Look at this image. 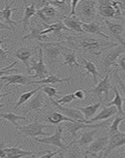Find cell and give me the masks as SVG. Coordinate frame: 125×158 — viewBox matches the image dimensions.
<instances>
[{"mask_svg":"<svg viewBox=\"0 0 125 158\" xmlns=\"http://www.w3.org/2000/svg\"><path fill=\"white\" fill-rule=\"evenodd\" d=\"M32 66L30 67V74L32 70H35L36 74L34 75H32V78H39V80L45 78V76L48 74V70L45 66L44 61H43V49L39 47V61H35L34 59L32 60Z\"/></svg>","mask_w":125,"mask_h":158,"instance_id":"cell-12","label":"cell"},{"mask_svg":"<svg viewBox=\"0 0 125 158\" xmlns=\"http://www.w3.org/2000/svg\"><path fill=\"white\" fill-rule=\"evenodd\" d=\"M72 77H68L67 78H60L58 74H51V75L48 76L47 77L42 80H36V81H33L32 80L31 84H57V83H62L64 81H69L71 80Z\"/></svg>","mask_w":125,"mask_h":158,"instance_id":"cell-30","label":"cell"},{"mask_svg":"<svg viewBox=\"0 0 125 158\" xmlns=\"http://www.w3.org/2000/svg\"><path fill=\"white\" fill-rule=\"evenodd\" d=\"M125 119V116H121V115H118L115 118L114 120L112 122V123L109 126V136H112V135H115V134L118 133L120 130H119V126H120V123Z\"/></svg>","mask_w":125,"mask_h":158,"instance_id":"cell-36","label":"cell"},{"mask_svg":"<svg viewBox=\"0 0 125 158\" xmlns=\"http://www.w3.org/2000/svg\"><path fill=\"white\" fill-rule=\"evenodd\" d=\"M97 4L98 2L93 0H81L79 1V4L76 7L78 12L77 17L85 23L92 22L95 18L97 13Z\"/></svg>","mask_w":125,"mask_h":158,"instance_id":"cell-3","label":"cell"},{"mask_svg":"<svg viewBox=\"0 0 125 158\" xmlns=\"http://www.w3.org/2000/svg\"><path fill=\"white\" fill-rule=\"evenodd\" d=\"M65 42H39V47L43 49V54L49 63H54L60 55L66 48Z\"/></svg>","mask_w":125,"mask_h":158,"instance_id":"cell-2","label":"cell"},{"mask_svg":"<svg viewBox=\"0 0 125 158\" xmlns=\"http://www.w3.org/2000/svg\"><path fill=\"white\" fill-rule=\"evenodd\" d=\"M109 74H110V70L106 73V76L102 79L100 82H98L96 86L94 87V89L89 90V93L95 94V96L99 98L100 101H102V96H105V101H107L109 99V92L111 89V85L109 82Z\"/></svg>","mask_w":125,"mask_h":158,"instance_id":"cell-11","label":"cell"},{"mask_svg":"<svg viewBox=\"0 0 125 158\" xmlns=\"http://www.w3.org/2000/svg\"><path fill=\"white\" fill-rule=\"evenodd\" d=\"M98 129H91L89 131H85L81 134L80 137L78 140H75V144H77L78 146H88L95 140V136L96 135Z\"/></svg>","mask_w":125,"mask_h":158,"instance_id":"cell-21","label":"cell"},{"mask_svg":"<svg viewBox=\"0 0 125 158\" xmlns=\"http://www.w3.org/2000/svg\"><path fill=\"white\" fill-rule=\"evenodd\" d=\"M53 158H64V154H63V151L61 150V152H60V153H58V154L56 155V156H54V157H53Z\"/></svg>","mask_w":125,"mask_h":158,"instance_id":"cell-50","label":"cell"},{"mask_svg":"<svg viewBox=\"0 0 125 158\" xmlns=\"http://www.w3.org/2000/svg\"><path fill=\"white\" fill-rule=\"evenodd\" d=\"M113 91H114L115 93V97L113 98V101L108 103L107 106H115L117 108L118 114L121 115V116H125V112L123 111V98L121 97L120 93H119V91H118V89L116 87H113Z\"/></svg>","mask_w":125,"mask_h":158,"instance_id":"cell-29","label":"cell"},{"mask_svg":"<svg viewBox=\"0 0 125 158\" xmlns=\"http://www.w3.org/2000/svg\"><path fill=\"white\" fill-rule=\"evenodd\" d=\"M49 127L48 125L40 123L38 121L37 118L33 120V122L25 125V126H19L17 129L20 131L22 134L30 138H37L38 136H47L48 133L43 131V128Z\"/></svg>","mask_w":125,"mask_h":158,"instance_id":"cell-5","label":"cell"},{"mask_svg":"<svg viewBox=\"0 0 125 158\" xmlns=\"http://www.w3.org/2000/svg\"><path fill=\"white\" fill-rule=\"evenodd\" d=\"M6 146L4 142L0 143V158L6 157Z\"/></svg>","mask_w":125,"mask_h":158,"instance_id":"cell-46","label":"cell"},{"mask_svg":"<svg viewBox=\"0 0 125 158\" xmlns=\"http://www.w3.org/2000/svg\"><path fill=\"white\" fill-rule=\"evenodd\" d=\"M44 101L45 99L43 97V94H42V93H40L39 91L33 96V97H32V99L28 103L26 109L24 111V112L26 113V112L33 111V110L40 109L43 107V104H44Z\"/></svg>","mask_w":125,"mask_h":158,"instance_id":"cell-24","label":"cell"},{"mask_svg":"<svg viewBox=\"0 0 125 158\" xmlns=\"http://www.w3.org/2000/svg\"><path fill=\"white\" fill-rule=\"evenodd\" d=\"M6 104H0V108H2V107L6 106Z\"/></svg>","mask_w":125,"mask_h":158,"instance_id":"cell-52","label":"cell"},{"mask_svg":"<svg viewBox=\"0 0 125 158\" xmlns=\"http://www.w3.org/2000/svg\"><path fill=\"white\" fill-rule=\"evenodd\" d=\"M17 63H18V61H14V63H11L10 65L7 66V67H4V68L0 69V78H1L2 77H3V76H5V75H9L11 72L17 71L18 70H16V69H13V67H14Z\"/></svg>","mask_w":125,"mask_h":158,"instance_id":"cell-39","label":"cell"},{"mask_svg":"<svg viewBox=\"0 0 125 158\" xmlns=\"http://www.w3.org/2000/svg\"><path fill=\"white\" fill-rule=\"evenodd\" d=\"M118 65L120 66V69H121L123 72H125V56H123V57H122L121 59H120Z\"/></svg>","mask_w":125,"mask_h":158,"instance_id":"cell-47","label":"cell"},{"mask_svg":"<svg viewBox=\"0 0 125 158\" xmlns=\"http://www.w3.org/2000/svg\"><path fill=\"white\" fill-rule=\"evenodd\" d=\"M125 52V46L118 44L116 47L110 48V51L102 59V67L104 70L108 72V70L112 66H116V61L118 58Z\"/></svg>","mask_w":125,"mask_h":158,"instance_id":"cell-8","label":"cell"},{"mask_svg":"<svg viewBox=\"0 0 125 158\" xmlns=\"http://www.w3.org/2000/svg\"><path fill=\"white\" fill-rule=\"evenodd\" d=\"M36 15L42 20V22L45 25H49L50 20L52 18L58 17L59 14L57 10L54 6L49 4V5L45 6L42 9L38 10L36 12Z\"/></svg>","mask_w":125,"mask_h":158,"instance_id":"cell-15","label":"cell"},{"mask_svg":"<svg viewBox=\"0 0 125 158\" xmlns=\"http://www.w3.org/2000/svg\"><path fill=\"white\" fill-rule=\"evenodd\" d=\"M114 76H115V77H116V80H117L118 82H119V84H120V87H121L122 90H123V95H124V97H125V84H124V82H123V80H122L121 78H120V76H119V74H117V72H116V71H115Z\"/></svg>","mask_w":125,"mask_h":158,"instance_id":"cell-44","label":"cell"},{"mask_svg":"<svg viewBox=\"0 0 125 158\" xmlns=\"http://www.w3.org/2000/svg\"><path fill=\"white\" fill-rule=\"evenodd\" d=\"M109 120H105L102 123H91L88 124L84 123H72V122H66V127L69 133L71 134L72 138H75L76 136V134L79 131L84 129H98V128L105 127L109 125Z\"/></svg>","mask_w":125,"mask_h":158,"instance_id":"cell-10","label":"cell"},{"mask_svg":"<svg viewBox=\"0 0 125 158\" xmlns=\"http://www.w3.org/2000/svg\"><path fill=\"white\" fill-rule=\"evenodd\" d=\"M1 80L6 82L5 85L7 86L9 85H30L32 81V75H23V74H9L1 77Z\"/></svg>","mask_w":125,"mask_h":158,"instance_id":"cell-16","label":"cell"},{"mask_svg":"<svg viewBox=\"0 0 125 158\" xmlns=\"http://www.w3.org/2000/svg\"><path fill=\"white\" fill-rule=\"evenodd\" d=\"M81 59H82L84 63V68L87 70V74H91L92 75L95 84L98 83V77L99 76V73H98V70H97V67L95 65V63H92L91 61L86 60L84 58H81Z\"/></svg>","mask_w":125,"mask_h":158,"instance_id":"cell-33","label":"cell"},{"mask_svg":"<svg viewBox=\"0 0 125 158\" xmlns=\"http://www.w3.org/2000/svg\"><path fill=\"white\" fill-rule=\"evenodd\" d=\"M46 25L47 26V29H43L40 32L41 36H47V33H50V32H54V34L58 36L61 33V31H68V32H70L69 29L64 25L63 22H61V21H58V22H56L54 23Z\"/></svg>","mask_w":125,"mask_h":158,"instance_id":"cell-27","label":"cell"},{"mask_svg":"<svg viewBox=\"0 0 125 158\" xmlns=\"http://www.w3.org/2000/svg\"><path fill=\"white\" fill-rule=\"evenodd\" d=\"M64 59V61L61 63V66L64 65H68L70 67H72L73 66L79 67H80V63L77 62L76 56V50L72 49L70 48L66 47V48L63 51L62 54Z\"/></svg>","mask_w":125,"mask_h":158,"instance_id":"cell-26","label":"cell"},{"mask_svg":"<svg viewBox=\"0 0 125 158\" xmlns=\"http://www.w3.org/2000/svg\"><path fill=\"white\" fill-rule=\"evenodd\" d=\"M2 84H1L0 85V91H1V89H2ZM10 94H11V91L7 92V93H6V94H0V99L2 98V97H6V96L10 95Z\"/></svg>","mask_w":125,"mask_h":158,"instance_id":"cell-49","label":"cell"},{"mask_svg":"<svg viewBox=\"0 0 125 158\" xmlns=\"http://www.w3.org/2000/svg\"><path fill=\"white\" fill-rule=\"evenodd\" d=\"M6 158H22L36 154L35 152L24 150L18 146H12V147L6 146Z\"/></svg>","mask_w":125,"mask_h":158,"instance_id":"cell-25","label":"cell"},{"mask_svg":"<svg viewBox=\"0 0 125 158\" xmlns=\"http://www.w3.org/2000/svg\"><path fill=\"white\" fill-rule=\"evenodd\" d=\"M76 100V97L75 95H74V93H72V94H67V95H64V97H62L60 99H57V103L61 106H64L65 104H69L71 103L72 101H73Z\"/></svg>","mask_w":125,"mask_h":158,"instance_id":"cell-38","label":"cell"},{"mask_svg":"<svg viewBox=\"0 0 125 158\" xmlns=\"http://www.w3.org/2000/svg\"><path fill=\"white\" fill-rule=\"evenodd\" d=\"M109 142V136L99 137L97 139L94 140L87 148V150L84 153V156L87 155H91L92 156L98 157V154L102 152H105L108 146Z\"/></svg>","mask_w":125,"mask_h":158,"instance_id":"cell-9","label":"cell"},{"mask_svg":"<svg viewBox=\"0 0 125 158\" xmlns=\"http://www.w3.org/2000/svg\"><path fill=\"white\" fill-rule=\"evenodd\" d=\"M82 28L83 30L85 33H91V34H95L100 36L106 39H109V36L106 35V33H104L102 30L101 25L96 22H92L90 23H85L83 22L82 23Z\"/></svg>","mask_w":125,"mask_h":158,"instance_id":"cell-20","label":"cell"},{"mask_svg":"<svg viewBox=\"0 0 125 158\" xmlns=\"http://www.w3.org/2000/svg\"><path fill=\"white\" fill-rule=\"evenodd\" d=\"M0 118H2L6 120L9 121L10 123L14 125V127H16V128H18L19 127L18 123V120H26V117L22 116V115H17L14 114V112H8V113H0Z\"/></svg>","mask_w":125,"mask_h":158,"instance_id":"cell-34","label":"cell"},{"mask_svg":"<svg viewBox=\"0 0 125 158\" xmlns=\"http://www.w3.org/2000/svg\"><path fill=\"white\" fill-rule=\"evenodd\" d=\"M70 144L71 145H70L69 148L67 150L68 152V158H83V156L80 152L78 146L75 144V141H73Z\"/></svg>","mask_w":125,"mask_h":158,"instance_id":"cell-37","label":"cell"},{"mask_svg":"<svg viewBox=\"0 0 125 158\" xmlns=\"http://www.w3.org/2000/svg\"><path fill=\"white\" fill-rule=\"evenodd\" d=\"M122 16H124L125 17V10H123V12H122Z\"/></svg>","mask_w":125,"mask_h":158,"instance_id":"cell-53","label":"cell"},{"mask_svg":"<svg viewBox=\"0 0 125 158\" xmlns=\"http://www.w3.org/2000/svg\"><path fill=\"white\" fill-rule=\"evenodd\" d=\"M63 23L70 31H75L79 33H85L83 30V22L77 16L65 17L63 18Z\"/></svg>","mask_w":125,"mask_h":158,"instance_id":"cell-19","label":"cell"},{"mask_svg":"<svg viewBox=\"0 0 125 158\" xmlns=\"http://www.w3.org/2000/svg\"><path fill=\"white\" fill-rule=\"evenodd\" d=\"M76 99H79V100H83L85 97V92L83 89H78L74 93Z\"/></svg>","mask_w":125,"mask_h":158,"instance_id":"cell-45","label":"cell"},{"mask_svg":"<svg viewBox=\"0 0 125 158\" xmlns=\"http://www.w3.org/2000/svg\"><path fill=\"white\" fill-rule=\"evenodd\" d=\"M44 94H47L50 98H53L54 97H57V89L54 87L50 86V85H47V86H43V89H41Z\"/></svg>","mask_w":125,"mask_h":158,"instance_id":"cell-40","label":"cell"},{"mask_svg":"<svg viewBox=\"0 0 125 158\" xmlns=\"http://www.w3.org/2000/svg\"><path fill=\"white\" fill-rule=\"evenodd\" d=\"M25 12H24V17L19 22V23H21L23 25V29L24 31H27L28 29L30 28V19L33 16L36 15L37 10L36 9L34 3L31 2V5L28 6L27 2L25 1Z\"/></svg>","mask_w":125,"mask_h":158,"instance_id":"cell-18","label":"cell"},{"mask_svg":"<svg viewBox=\"0 0 125 158\" xmlns=\"http://www.w3.org/2000/svg\"><path fill=\"white\" fill-rule=\"evenodd\" d=\"M2 29H6V30H12V28L10 27L9 25L5 24L4 22H2L1 20H0V30Z\"/></svg>","mask_w":125,"mask_h":158,"instance_id":"cell-48","label":"cell"},{"mask_svg":"<svg viewBox=\"0 0 125 158\" xmlns=\"http://www.w3.org/2000/svg\"><path fill=\"white\" fill-rule=\"evenodd\" d=\"M65 43L69 45L70 48L74 50H84L94 56H100L106 49L113 48L117 44L105 40L96 39L91 36H66Z\"/></svg>","mask_w":125,"mask_h":158,"instance_id":"cell-1","label":"cell"},{"mask_svg":"<svg viewBox=\"0 0 125 158\" xmlns=\"http://www.w3.org/2000/svg\"><path fill=\"white\" fill-rule=\"evenodd\" d=\"M116 113H118V111L117 108L115 106L104 107L102 111L98 115H95L94 118L90 119V121L93 123L94 122H96V121L107 120V119L110 118L112 116L116 115Z\"/></svg>","mask_w":125,"mask_h":158,"instance_id":"cell-23","label":"cell"},{"mask_svg":"<svg viewBox=\"0 0 125 158\" xmlns=\"http://www.w3.org/2000/svg\"><path fill=\"white\" fill-rule=\"evenodd\" d=\"M98 3L99 14L105 18H121L122 11L120 9V1L100 0Z\"/></svg>","mask_w":125,"mask_h":158,"instance_id":"cell-4","label":"cell"},{"mask_svg":"<svg viewBox=\"0 0 125 158\" xmlns=\"http://www.w3.org/2000/svg\"><path fill=\"white\" fill-rule=\"evenodd\" d=\"M102 103V101H99L96 104H91V105H88V106L86 107H77L76 108L81 111V113L83 114L84 118L86 120H90V119L95 117L97 111L100 108Z\"/></svg>","mask_w":125,"mask_h":158,"instance_id":"cell-28","label":"cell"},{"mask_svg":"<svg viewBox=\"0 0 125 158\" xmlns=\"http://www.w3.org/2000/svg\"><path fill=\"white\" fill-rule=\"evenodd\" d=\"M29 29H30V33L24 36L23 40L32 39L33 38V39H36L37 40H39V42H44V40L47 38V36H41L40 32H41L42 29H35V28H32L31 26Z\"/></svg>","mask_w":125,"mask_h":158,"instance_id":"cell-35","label":"cell"},{"mask_svg":"<svg viewBox=\"0 0 125 158\" xmlns=\"http://www.w3.org/2000/svg\"><path fill=\"white\" fill-rule=\"evenodd\" d=\"M124 84H125V77H124Z\"/></svg>","mask_w":125,"mask_h":158,"instance_id":"cell-54","label":"cell"},{"mask_svg":"<svg viewBox=\"0 0 125 158\" xmlns=\"http://www.w3.org/2000/svg\"><path fill=\"white\" fill-rule=\"evenodd\" d=\"M43 86H39L38 87L37 89H36L31 90V91H29V92H25V93H24V94H21V96L19 97V99H18V102H17V104H15V106L14 107V109L13 110L15 111V110L18 109V107L21 106V104H25V103H26L27 101H29L32 97H33V96H34L36 93L40 91V90L43 89Z\"/></svg>","mask_w":125,"mask_h":158,"instance_id":"cell-32","label":"cell"},{"mask_svg":"<svg viewBox=\"0 0 125 158\" xmlns=\"http://www.w3.org/2000/svg\"><path fill=\"white\" fill-rule=\"evenodd\" d=\"M35 51L32 50V49L26 47H21L15 53V56L18 58L19 60L25 64V66L27 67L28 72L29 73L30 70V66H29V59L30 58L33 56L35 53Z\"/></svg>","mask_w":125,"mask_h":158,"instance_id":"cell-22","label":"cell"},{"mask_svg":"<svg viewBox=\"0 0 125 158\" xmlns=\"http://www.w3.org/2000/svg\"><path fill=\"white\" fill-rule=\"evenodd\" d=\"M7 40L8 38H4V39L0 40V59H7L8 50H6V49H3L2 47H1L2 44L3 43L4 41H6V40Z\"/></svg>","mask_w":125,"mask_h":158,"instance_id":"cell-42","label":"cell"},{"mask_svg":"<svg viewBox=\"0 0 125 158\" xmlns=\"http://www.w3.org/2000/svg\"><path fill=\"white\" fill-rule=\"evenodd\" d=\"M79 4V1H71L70 4V11L68 14V17L76 16V7Z\"/></svg>","mask_w":125,"mask_h":158,"instance_id":"cell-41","label":"cell"},{"mask_svg":"<svg viewBox=\"0 0 125 158\" xmlns=\"http://www.w3.org/2000/svg\"><path fill=\"white\" fill-rule=\"evenodd\" d=\"M62 127L59 126L57 127V130L54 135L43 137V138H36V140L41 143L55 146L62 151H67L71 144H68V146H66L62 143Z\"/></svg>","mask_w":125,"mask_h":158,"instance_id":"cell-6","label":"cell"},{"mask_svg":"<svg viewBox=\"0 0 125 158\" xmlns=\"http://www.w3.org/2000/svg\"><path fill=\"white\" fill-rule=\"evenodd\" d=\"M104 157V152H102V153H100L99 154H98V157L97 158H103Z\"/></svg>","mask_w":125,"mask_h":158,"instance_id":"cell-51","label":"cell"},{"mask_svg":"<svg viewBox=\"0 0 125 158\" xmlns=\"http://www.w3.org/2000/svg\"><path fill=\"white\" fill-rule=\"evenodd\" d=\"M50 101H51L52 104L54 106V108L57 110V111L61 112V114H63V115H65V116L68 117V118H72V119L77 121V122L84 123L88 124L92 123L90 120H86V119L84 118L83 114L81 113V111H80V110L77 109V108H66V107L61 106V105L57 104V101H54L53 98H50Z\"/></svg>","mask_w":125,"mask_h":158,"instance_id":"cell-7","label":"cell"},{"mask_svg":"<svg viewBox=\"0 0 125 158\" xmlns=\"http://www.w3.org/2000/svg\"><path fill=\"white\" fill-rule=\"evenodd\" d=\"M105 22H106V25H107L108 29H109L112 36L120 43V44L125 46V40L122 36L123 30H124V27H123V24L111 22V21H109L107 19L105 20Z\"/></svg>","mask_w":125,"mask_h":158,"instance_id":"cell-14","label":"cell"},{"mask_svg":"<svg viewBox=\"0 0 125 158\" xmlns=\"http://www.w3.org/2000/svg\"><path fill=\"white\" fill-rule=\"evenodd\" d=\"M61 149H59V150L57 151H50V150H47V151H45L46 153L42 156H39L38 158H53L56 156V155L58 154L60 152H61Z\"/></svg>","mask_w":125,"mask_h":158,"instance_id":"cell-43","label":"cell"},{"mask_svg":"<svg viewBox=\"0 0 125 158\" xmlns=\"http://www.w3.org/2000/svg\"><path fill=\"white\" fill-rule=\"evenodd\" d=\"M14 2V1L10 2H6L5 8L2 9V10H0V18L4 20V23L9 25L10 27L12 28L13 29H14V26L18 25V22L11 19V15H12V13L14 11L18 10H22V8H14V9H12L11 6H12Z\"/></svg>","mask_w":125,"mask_h":158,"instance_id":"cell-17","label":"cell"},{"mask_svg":"<svg viewBox=\"0 0 125 158\" xmlns=\"http://www.w3.org/2000/svg\"><path fill=\"white\" fill-rule=\"evenodd\" d=\"M47 121L50 122V123L56 124V125L61 123L62 122H77V121L73 120V119H72V118H68V117H66L65 115H63V114H61V112H59V111H53V112H51V113L47 116Z\"/></svg>","mask_w":125,"mask_h":158,"instance_id":"cell-31","label":"cell"},{"mask_svg":"<svg viewBox=\"0 0 125 158\" xmlns=\"http://www.w3.org/2000/svg\"><path fill=\"white\" fill-rule=\"evenodd\" d=\"M123 146H125V132L119 131L118 133L109 136V142L107 148L104 152V156H107L113 149Z\"/></svg>","mask_w":125,"mask_h":158,"instance_id":"cell-13","label":"cell"}]
</instances>
